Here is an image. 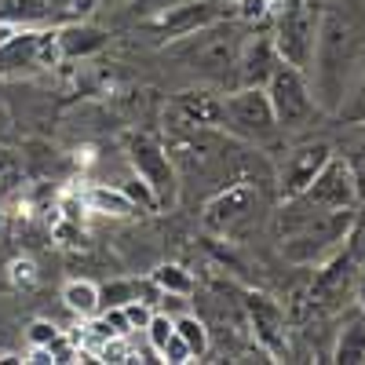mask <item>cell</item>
Returning <instances> with one entry per match:
<instances>
[{"mask_svg":"<svg viewBox=\"0 0 365 365\" xmlns=\"http://www.w3.org/2000/svg\"><path fill=\"white\" fill-rule=\"evenodd\" d=\"M365 63V0H322L311 55V96L318 110L340 113Z\"/></svg>","mask_w":365,"mask_h":365,"instance_id":"1","label":"cell"},{"mask_svg":"<svg viewBox=\"0 0 365 365\" xmlns=\"http://www.w3.org/2000/svg\"><path fill=\"white\" fill-rule=\"evenodd\" d=\"M351 220H354V208H311L289 197L274 216V230H278L285 259L322 263L347 237Z\"/></svg>","mask_w":365,"mask_h":365,"instance_id":"2","label":"cell"},{"mask_svg":"<svg viewBox=\"0 0 365 365\" xmlns=\"http://www.w3.org/2000/svg\"><path fill=\"white\" fill-rule=\"evenodd\" d=\"M179 44H172V55L179 63H187L190 70L212 77V81H234L237 73V58H241V48H245L249 37H241V29L230 26V22H212V26H201L187 37H175Z\"/></svg>","mask_w":365,"mask_h":365,"instance_id":"3","label":"cell"},{"mask_svg":"<svg viewBox=\"0 0 365 365\" xmlns=\"http://www.w3.org/2000/svg\"><path fill=\"white\" fill-rule=\"evenodd\" d=\"M318 15L322 0H285V8L278 11L274 22V51L282 63L296 66L307 73L311 55H314V37H318Z\"/></svg>","mask_w":365,"mask_h":365,"instance_id":"4","label":"cell"},{"mask_svg":"<svg viewBox=\"0 0 365 365\" xmlns=\"http://www.w3.org/2000/svg\"><path fill=\"white\" fill-rule=\"evenodd\" d=\"M223 128L245 143H270L278 135V117H274L267 88H234L223 99Z\"/></svg>","mask_w":365,"mask_h":365,"instance_id":"5","label":"cell"},{"mask_svg":"<svg viewBox=\"0 0 365 365\" xmlns=\"http://www.w3.org/2000/svg\"><path fill=\"white\" fill-rule=\"evenodd\" d=\"M267 96H270V106H274V117H278V128L282 132L307 128L311 120H314V113H318V103L311 96L307 73L289 66V63H278V70L270 73Z\"/></svg>","mask_w":365,"mask_h":365,"instance_id":"6","label":"cell"},{"mask_svg":"<svg viewBox=\"0 0 365 365\" xmlns=\"http://www.w3.org/2000/svg\"><path fill=\"white\" fill-rule=\"evenodd\" d=\"M128 165L132 172L154 190L158 205H175L179 197V175H175V161L168 154V146L158 143L154 135H135L128 143Z\"/></svg>","mask_w":365,"mask_h":365,"instance_id":"7","label":"cell"},{"mask_svg":"<svg viewBox=\"0 0 365 365\" xmlns=\"http://www.w3.org/2000/svg\"><path fill=\"white\" fill-rule=\"evenodd\" d=\"M256 205H259V194L252 182H234V187L220 190L205 205V230L220 234V237H237L245 234L256 220Z\"/></svg>","mask_w":365,"mask_h":365,"instance_id":"8","label":"cell"},{"mask_svg":"<svg viewBox=\"0 0 365 365\" xmlns=\"http://www.w3.org/2000/svg\"><path fill=\"white\" fill-rule=\"evenodd\" d=\"M289 201V197H285ZM292 201L299 205H311V208H358V190H354V179H351V168L344 158L332 154L325 161V168L311 179V187L296 194Z\"/></svg>","mask_w":365,"mask_h":365,"instance_id":"9","label":"cell"},{"mask_svg":"<svg viewBox=\"0 0 365 365\" xmlns=\"http://www.w3.org/2000/svg\"><path fill=\"white\" fill-rule=\"evenodd\" d=\"M329 158H332V146L322 143V139L292 146L289 154H285V161H282V168H278V190H282V201L307 190V187H311V179L325 168Z\"/></svg>","mask_w":365,"mask_h":365,"instance_id":"10","label":"cell"},{"mask_svg":"<svg viewBox=\"0 0 365 365\" xmlns=\"http://www.w3.org/2000/svg\"><path fill=\"white\" fill-rule=\"evenodd\" d=\"M168 120L179 132H205V128H223V99L205 88L179 91L168 106Z\"/></svg>","mask_w":365,"mask_h":365,"instance_id":"11","label":"cell"},{"mask_svg":"<svg viewBox=\"0 0 365 365\" xmlns=\"http://www.w3.org/2000/svg\"><path fill=\"white\" fill-rule=\"evenodd\" d=\"M223 15H227V8L220 4V0H187V4L161 8V15H158L154 22H150V26H154L161 37L175 41V37L194 34V29H201V26L220 22Z\"/></svg>","mask_w":365,"mask_h":365,"instance_id":"12","label":"cell"},{"mask_svg":"<svg viewBox=\"0 0 365 365\" xmlns=\"http://www.w3.org/2000/svg\"><path fill=\"white\" fill-rule=\"evenodd\" d=\"M245 311H249V318H252L256 344L270 354V361L282 358V354L289 351V340H285V311H282L270 296H259V292H252V296L245 299Z\"/></svg>","mask_w":365,"mask_h":365,"instance_id":"13","label":"cell"},{"mask_svg":"<svg viewBox=\"0 0 365 365\" xmlns=\"http://www.w3.org/2000/svg\"><path fill=\"white\" fill-rule=\"evenodd\" d=\"M278 51H274L270 37H249L237 58V73H234V88H267L270 73L278 70Z\"/></svg>","mask_w":365,"mask_h":365,"instance_id":"14","label":"cell"},{"mask_svg":"<svg viewBox=\"0 0 365 365\" xmlns=\"http://www.w3.org/2000/svg\"><path fill=\"white\" fill-rule=\"evenodd\" d=\"M106 34L99 26H88L81 19L66 22V26H58L55 29V44H58V55H63V63L66 58H88V55H96L106 48Z\"/></svg>","mask_w":365,"mask_h":365,"instance_id":"15","label":"cell"},{"mask_svg":"<svg viewBox=\"0 0 365 365\" xmlns=\"http://www.w3.org/2000/svg\"><path fill=\"white\" fill-rule=\"evenodd\" d=\"M81 205H88L91 212H103V216H135L139 212L120 187H88Z\"/></svg>","mask_w":365,"mask_h":365,"instance_id":"16","label":"cell"},{"mask_svg":"<svg viewBox=\"0 0 365 365\" xmlns=\"http://www.w3.org/2000/svg\"><path fill=\"white\" fill-rule=\"evenodd\" d=\"M51 19V0H0V22L37 26Z\"/></svg>","mask_w":365,"mask_h":365,"instance_id":"17","label":"cell"},{"mask_svg":"<svg viewBox=\"0 0 365 365\" xmlns=\"http://www.w3.org/2000/svg\"><path fill=\"white\" fill-rule=\"evenodd\" d=\"M63 303H66V311L77 314V318H96L99 314V285H91V282H66Z\"/></svg>","mask_w":365,"mask_h":365,"instance_id":"18","label":"cell"},{"mask_svg":"<svg viewBox=\"0 0 365 365\" xmlns=\"http://www.w3.org/2000/svg\"><path fill=\"white\" fill-rule=\"evenodd\" d=\"M336 361L340 365H361L365 361V318L351 322L336 340Z\"/></svg>","mask_w":365,"mask_h":365,"instance_id":"19","label":"cell"},{"mask_svg":"<svg viewBox=\"0 0 365 365\" xmlns=\"http://www.w3.org/2000/svg\"><path fill=\"white\" fill-rule=\"evenodd\" d=\"M175 332L182 336V344L190 347L194 361L208 354V329H205V322H201L197 314H179V318H175Z\"/></svg>","mask_w":365,"mask_h":365,"instance_id":"20","label":"cell"},{"mask_svg":"<svg viewBox=\"0 0 365 365\" xmlns=\"http://www.w3.org/2000/svg\"><path fill=\"white\" fill-rule=\"evenodd\" d=\"M161 292H175V296H190L194 292V278H190V270L187 267H179V263H161L154 267V274H150Z\"/></svg>","mask_w":365,"mask_h":365,"instance_id":"21","label":"cell"},{"mask_svg":"<svg viewBox=\"0 0 365 365\" xmlns=\"http://www.w3.org/2000/svg\"><path fill=\"white\" fill-rule=\"evenodd\" d=\"M340 117H344V125H365V63H361V73L351 88L347 103L340 106Z\"/></svg>","mask_w":365,"mask_h":365,"instance_id":"22","label":"cell"},{"mask_svg":"<svg viewBox=\"0 0 365 365\" xmlns=\"http://www.w3.org/2000/svg\"><path fill=\"white\" fill-rule=\"evenodd\" d=\"M347 252H351V259L365 270V201H361V208L354 212V220H351V230H347Z\"/></svg>","mask_w":365,"mask_h":365,"instance_id":"23","label":"cell"},{"mask_svg":"<svg viewBox=\"0 0 365 365\" xmlns=\"http://www.w3.org/2000/svg\"><path fill=\"white\" fill-rule=\"evenodd\" d=\"M143 332H146V340H150V351L158 354V351L168 344V336L175 332V318H172V314H165V311H161V314L154 311V318H150V325H146Z\"/></svg>","mask_w":365,"mask_h":365,"instance_id":"24","label":"cell"},{"mask_svg":"<svg viewBox=\"0 0 365 365\" xmlns=\"http://www.w3.org/2000/svg\"><path fill=\"white\" fill-rule=\"evenodd\" d=\"M128 299H135V282H110V285L99 289V311L125 307Z\"/></svg>","mask_w":365,"mask_h":365,"instance_id":"25","label":"cell"},{"mask_svg":"<svg viewBox=\"0 0 365 365\" xmlns=\"http://www.w3.org/2000/svg\"><path fill=\"white\" fill-rule=\"evenodd\" d=\"M347 168H351V179H354V190H358V201H365V135L354 143L351 158H347Z\"/></svg>","mask_w":365,"mask_h":365,"instance_id":"26","label":"cell"},{"mask_svg":"<svg viewBox=\"0 0 365 365\" xmlns=\"http://www.w3.org/2000/svg\"><path fill=\"white\" fill-rule=\"evenodd\" d=\"M237 19L245 26H259L270 19V0H237Z\"/></svg>","mask_w":365,"mask_h":365,"instance_id":"27","label":"cell"},{"mask_svg":"<svg viewBox=\"0 0 365 365\" xmlns=\"http://www.w3.org/2000/svg\"><path fill=\"white\" fill-rule=\"evenodd\" d=\"M120 190H125V194L132 197V205H135V208H158V197H154V190H150L146 182L139 179V175H132L128 182H120Z\"/></svg>","mask_w":365,"mask_h":365,"instance_id":"28","label":"cell"},{"mask_svg":"<svg viewBox=\"0 0 365 365\" xmlns=\"http://www.w3.org/2000/svg\"><path fill=\"white\" fill-rule=\"evenodd\" d=\"M158 358H161V361H168V365H182V361H194L190 347L182 344V336H179V332H172V336H168V344H165V347L158 351Z\"/></svg>","mask_w":365,"mask_h":365,"instance_id":"29","label":"cell"},{"mask_svg":"<svg viewBox=\"0 0 365 365\" xmlns=\"http://www.w3.org/2000/svg\"><path fill=\"white\" fill-rule=\"evenodd\" d=\"M58 336H63V332H58V325H51V322H34V325H29V332H26L29 347H48Z\"/></svg>","mask_w":365,"mask_h":365,"instance_id":"30","label":"cell"},{"mask_svg":"<svg viewBox=\"0 0 365 365\" xmlns=\"http://www.w3.org/2000/svg\"><path fill=\"white\" fill-rule=\"evenodd\" d=\"M120 311H125V318H128L132 332H135V329H146V325H150V318H154V307H146L143 299H128Z\"/></svg>","mask_w":365,"mask_h":365,"instance_id":"31","label":"cell"},{"mask_svg":"<svg viewBox=\"0 0 365 365\" xmlns=\"http://www.w3.org/2000/svg\"><path fill=\"white\" fill-rule=\"evenodd\" d=\"M11 282L22 285V289H34L37 285V267L29 263V259H15L11 263Z\"/></svg>","mask_w":365,"mask_h":365,"instance_id":"32","label":"cell"},{"mask_svg":"<svg viewBox=\"0 0 365 365\" xmlns=\"http://www.w3.org/2000/svg\"><path fill=\"white\" fill-rule=\"evenodd\" d=\"M161 285L154 282V278H143V282H135V299H143L146 307H154L158 311V303H161Z\"/></svg>","mask_w":365,"mask_h":365,"instance_id":"33","label":"cell"},{"mask_svg":"<svg viewBox=\"0 0 365 365\" xmlns=\"http://www.w3.org/2000/svg\"><path fill=\"white\" fill-rule=\"evenodd\" d=\"M358 303H361V314H365V274L358 278Z\"/></svg>","mask_w":365,"mask_h":365,"instance_id":"34","label":"cell"},{"mask_svg":"<svg viewBox=\"0 0 365 365\" xmlns=\"http://www.w3.org/2000/svg\"><path fill=\"white\" fill-rule=\"evenodd\" d=\"M8 168H11V158L4 154V150H0V172H8Z\"/></svg>","mask_w":365,"mask_h":365,"instance_id":"35","label":"cell"}]
</instances>
